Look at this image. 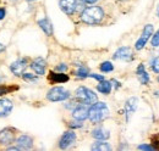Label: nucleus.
I'll return each mask as SVG.
<instances>
[{
  "mask_svg": "<svg viewBox=\"0 0 159 151\" xmlns=\"http://www.w3.org/2000/svg\"><path fill=\"white\" fill-rule=\"evenodd\" d=\"M104 17V11L99 6H89L86 7L82 14H81V19L87 23V24H96L99 23Z\"/></svg>",
  "mask_w": 159,
  "mask_h": 151,
  "instance_id": "obj_1",
  "label": "nucleus"
},
{
  "mask_svg": "<svg viewBox=\"0 0 159 151\" xmlns=\"http://www.w3.org/2000/svg\"><path fill=\"white\" fill-rule=\"evenodd\" d=\"M108 116H109V110L104 102H94L88 111V118L93 123H99L104 121Z\"/></svg>",
  "mask_w": 159,
  "mask_h": 151,
  "instance_id": "obj_2",
  "label": "nucleus"
},
{
  "mask_svg": "<svg viewBox=\"0 0 159 151\" xmlns=\"http://www.w3.org/2000/svg\"><path fill=\"white\" fill-rule=\"evenodd\" d=\"M76 97L81 104L84 105H93L94 102H97L98 97L94 94V92H92L91 89L86 88V87H80L76 90Z\"/></svg>",
  "mask_w": 159,
  "mask_h": 151,
  "instance_id": "obj_3",
  "label": "nucleus"
},
{
  "mask_svg": "<svg viewBox=\"0 0 159 151\" xmlns=\"http://www.w3.org/2000/svg\"><path fill=\"white\" fill-rule=\"evenodd\" d=\"M69 97H70V93L65 88H62V87L52 88L48 92V94H47V99L49 101H54V102H57V101H64V100H66Z\"/></svg>",
  "mask_w": 159,
  "mask_h": 151,
  "instance_id": "obj_4",
  "label": "nucleus"
},
{
  "mask_svg": "<svg viewBox=\"0 0 159 151\" xmlns=\"http://www.w3.org/2000/svg\"><path fill=\"white\" fill-rule=\"evenodd\" d=\"M152 34H153V26H152V24H147V26H144V29H143V32H142V36H141V38L136 41L135 48H136L137 50L143 49L144 45L147 44L148 39L152 37Z\"/></svg>",
  "mask_w": 159,
  "mask_h": 151,
  "instance_id": "obj_5",
  "label": "nucleus"
},
{
  "mask_svg": "<svg viewBox=\"0 0 159 151\" xmlns=\"http://www.w3.org/2000/svg\"><path fill=\"white\" fill-rule=\"evenodd\" d=\"M15 140V129L11 127L4 128L0 131V144L1 145H10Z\"/></svg>",
  "mask_w": 159,
  "mask_h": 151,
  "instance_id": "obj_6",
  "label": "nucleus"
},
{
  "mask_svg": "<svg viewBox=\"0 0 159 151\" xmlns=\"http://www.w3.org/2000/svg\"><path fill=\"white\" fill-rule=\"evenodd\" d=\"M75 141H76V133H74L72 131L65 132L62 134V136H61V139L59 141V148L60 149H67Z\"/></svg>",
  "mask_w": 159,
  "mask_h": 151,
  "instance_id": "obj_7",
  "label": "nucleus"
},
{
  "mask_svg": "<svg viewBox=\"0 0 159 151\" xmlns=\"http://www.w3.org/2000/svg\"><path fill=\"white\" fill-rule=\"evenodd\" d=\"M26 67H27V58H20L10 65V71L15 76H22Z\"/></svg>",
  "mask_w": 159,
  "mask_h": 151,
  "instance_id": "obj_8",
  "label": "nucleus"
},
{
  "mask_svg": "<svg viewBox=\"0 0 159 151\" xmlns=\"http://www.w3.org/2000/svg\"><path fill=\"white\" fill-rule=\"evenodd\" d=\"M114 58L115 60H124V61H131L132 60V50L129 48V46H122V48H120L118 49L116 51H115V54H114Z\"/></svg>",
  "mask_w": 159,
  "mask_h": 151,
  "instance_id": "obj_9",
  "label": "nucleus"
},
{
  "mask_svg": "<svg viewBox=\"0 0 159 151\" xmlns=\"http://www.w3.org/2000/svg\"><path fill=\"white\" fill-rule=\"evenodd\" d=\"M60 7L66 15H72L77 9V0H60Z\"/></svg>",
  "mask_w": 159,
  "mask_h": 151,
  "instance_id": "obj_10",
  "label": "nucleus"
},
{
  "mask_svg": "<svg viewBox=\"0 0 159 151\" xmlns=\"http://www.w3.org/2000/svg\"><path fill=\"white\" fill-rule=\"evenodd\" d=\"M14 109V104L9 99H0V117L9 116Z\"/></svg>",
  "mask_w": 159,
  "mask_h": 151,
  "instance_id": "obj_11",
  "label": "nucleus"
},
{
  "mask_svg": "<svg viewBox=\"0 0 159 151\" xmlns=\"http://www.w3.org/2000/svg\"><path fill=\"white\" fill-rule=\"evenodd\" d=\"M45 66H47V63H45V61H44L42 57L36 58V60L32 61V63H31V68L36 72V75H38V76H43L45 73Z\"/></svg>",
  "mask_w": 159,
  "mask_h": 151,
  "instance_id": "obj_12",
  "label": "nucleus"
},
{
  "mask_svg": "<svg viewBox=\"0 0 159 151\" xmlns=\"http://www.w3.org/2000/svg\"><path fill=\"white\" fill-rule=\"evenodd\" d=\"M16 144L20 148V150H28L33 146V139L30 135H21L16 140Z\"/></svg>",
  "mask_w": 159,
  "mask_h": 151,
  "instance_id": "obj_13",
  "label": "nucleus"
},
{
  "mask_svg": "<svg viewBox=\"0 0 159 151\" xmlns=\"http://www.w3.org/2000/svg\"><path fill=\"white\" fill-rule=\"evenodd\" d=\"M88 111H89V109H87L84 105L76 106L72 112V117L77 121H84L86 118H88Z\"/></svg>",
  "mask_w": 159,
  "mask_h": 151,
  "instance_id": "obj_14",
  "label": "nucleus"
},
{
  "mask_svg": "<svg viewBox=\"0 0 159 151\" xmlns=\"http://www.w3.org/2000/svg\"><path fill=\"white\" fill-rule=\"evenodd\" d=\"M137 101H139V100H137L136 97H130V99L126 101V104H125V113H126L127 121L130 119V116L136 111V109H137Z\"/></svg>",
  "mask_w": 159,
  "mask_h": 151,
  "instance_id": "obj_15",
  "label": "nucleus"
},
{
  "mask_svg": "<svg viewBox=\"0 0 159 151\" xmlns=\"http://www.w3.org/2000/svg\"><path fill=\"white\" fill-rule=\"evenodd\" d=\"M136 75H137V78L141 82V84H147L149 82V76L146 72L144 70V66L141 63L139 67H137V71H136Z\"/></svg>",
  "mask_w": 159,
  "mask_h": 151,
  "instance_id": "obj_16",
  "label": "nucleus"
},
{
  "mask_svg": "<svg viewBox=\"0 0 159 151\" xmlns=\"http://www.w3.org/2000/svg\"><path fill=\"white\" fill-rule=\"evenodd\" d=\"M38 24L39 27L43 29V32L47 34V36H53V26L50 23V21L48 19H43L38 21Z\"/></svg>",
  "mask_w": 159,
  "mask_h": 151,
  "instance_id": "obj_17",
  "label": "nucleus"
},
{
  "mask_svg": "<svg viewBox=\"0 0 159 151\" xmlns=\"http://www.w3.org/2000/svg\"><path fill=\"white\" fill-rule=\"evenodd\" d=\"M92 135H93V138H96L98 140H105V139H108L110 136L109 132L105 131V129H103V128H96L92 132Z\"/></svg>",
  "mask_w": 159,
  "mask_h": 151,
  "instance_id": "obj_18",
  "label": "nucleus"
},
{
  "mask_svg": "<svg viewBox=\"0 0 159 151\" xmlns=\"http://www.w3.org/2000/svg\"><path fill=\"white\" fill-rule=\"evenodd\" d=\"M97 89L98 92L102 94H109L111 92V82H108V80H102L99 84L97 85Z\"/></svg>",
  "mask_w": 159,
  "mask_h": 151,
  "instance_id": "obj_19",
  "label": "nucleus"
},
{
  "mask_svg": "<svg viewBox=\"0 0 159 151\" xmlns=\"http://www.w3.org/2000/svg\"><path fill=\"white\" fill-rule=\"evenodd\" d=\"M50 80L53 83H65L69 80V77L64 73H54V72H50V76H49Z\"/></svg>",
  "mask_w": 159,
  "mask_h": 151,
  "instance_id": "obj_20",
  "label": "nucleus"
},
{
  "mask_svg": "<svg viewBox=\"0 0 159 151\" xmlns=\"http://www.w3.org/2000/svg\"><path fill=\"white\" fill-rule=\"evenodd\" d=\"M91 149H92V150H96V151L111 150V146H110L108 143H105V141H103V140H99V141H96V143L92 145Z\"/></svg>",
  "mask_w": 159,
  "mask_h": 151,
  "instance_id": "obj_21",
  "label": "nucleus"
},
{
  "mask_svg": "<svg viewBox=\"0 0 159 151\" xmlns=\"http://www.w3.org/2000/svg\"><path fill=\"white\" fill-rule=\"evenodd\" d=\"M76 76L80 77V78H86V77L89 76V70L87 67H84V66H81L77 70V72H76Z\"/></svg>",
  "mask_w": 159,
  "mask_h": 151,
  "instance_id": "obj_22",
  "label": "nucleus"
},
{
  "mask_svg": "<svg viewBox=\"0 0 159 151\" xmlns=\"http://www.w3.org/2000/svg\"><path fill=\"white\" fill-rule=\"evenodd\" d=\"M114 70V66L111 65V62H109V61H105V62H103L102 65H100V71L102 72H111Z\"/></svg>",
  "mask_w": 159,
  "mask_h": 151,
  "instance_id": "obj_23",
  "label": "nucleus"
},
{
  "mask_svg": "<svg viewBox=\"0 0 159 151\" xmlns=\"http://www.w3.org/2000/svg\"><path fill=\"white\" fill-rule=\"evenodd\" d=\"M15 89H17V88H16V87H15V88H14V87H6V85L0 84V95L9 94L10 92H12V90H15Z\"/></svg>",
  "mask_w": 159,
  "mask_h": 151,
  "instance_id": "obj_24",
  "label": "nucleus"
},
{
  "mask_svg": "<svg viewBox=\"0 0 159 151\" xmlns=\"http://www.w3.org/2000/svg\"><path fill=\"white\" fill-rule=\"evenodd\" d=\"M22 78L26 79V80H30V82H37V77L31 75V73H25V75H22Z\"/></svg>",
  "mask_w": 159,
  "mask_h": 151,
  "instance_id": "obj_25",
  "label": "nucleus"
},
{
  "mask_svg": "<svg viewBox=\"0 0 159 151\" xmlns=\"http://www.w3.org/2000/svg\"><path fill=\"white\" fill-rule=\"evenodd\" d=\"M152 45L153 46H159V29L154 33V36L152 38Z\"/></svg>",
  "mask_w": 159,
  "mask_h": 151,
  "instance_id": "obj_26",
  "label": "nucleus"
},
{
  "mask_svg": "<svg viewBox=\"0 0 159 151\" xmlns=\"http://www.w3.org/2000/svg\"><path fill=\"white\" fill-rule=\"evenodd\" d=\"M152 70H153L154 72L159 73V57L154 58V61L152 62Z\"/></svg>",
  "mask_w": 159,
  "mask_h": 151,
  "instance_id": "obj_27",
  "label": "nucleus"
},
{
  "mask_svg": "<svg viewBox=\"0 0 159 151\" xmlns=\"http://www.w3.org/2000/svg\"><path fill=\"white\" fill-rule=\"evenodd\" d=\"M139 150H156V148L154 146H151V145H147V144H144V145H139Z\"/></svg>",
  "mask_w": 159,
  "mask_h": 151,
  "instance_id": "obj_28",
  "label": "nucleus"
},
{
  "mask_svg": "<svg viewBox=\"0 0 159 151\" xmlns=\"http://www.w3.org/2000/svg\"><path fill=\"white\" fill-rule=\"evenodd\" d=\"M88 77H92V78H94V79H97V80H99V82H102V80H104V77L100 75H96V73H89V76Z\"/></svg>",
  "mask_w": 159,
  "mask_h": 151,
  "instance_id": "obj_29",
  "label": "nucleus"
},
{
  "mask_svg": "<svg viewBox=\"0 0 159 151\" xmlns=\"http://www.w3.org/2000/svg\"><path fill=\"white\" fill-rule=\"evenodd\" d=\"M57 70L58 71H66L67 70V66L65 63H60L59 66H57Z\"/></svg>",
  "mask_w": 159,
  "mask_h": 151,
  "instance_id": "obj_30",
  "label": "nucleus"
},
{
  "mask_svg": "<svg viewBox=\"0 0 159 151\" xmlns=\"http://www.w3.org/2000/svg\"><path fill=\"white\" fill-rule=\"evenodd\" d=\"M5 15H6V11H5V9H0V21L1 19H4V17H5Z\"/></svg>",
  "mask_w": 159,
  "mask_h": 151,
  "instance_id": "obj_31",
  "label": "nucleus"
},
{
  "mask_svg": "<svg viewBox=\"0 0 159 151\" xmlns=\"http://www.w3.org/2000/svg\"><path fill=\"white\" fill-rule=\"evenodd\" d=\"M83 2H86V4H94L96 1H98V0H82Z\"/></svg>",
  "mask_w": 159,
  "mask_h": 151,
  "instance_id": "obj_32",
  "label": "nucleus"
},
{
  "mask_svg": "<svg viewBox=\"0 0 159 151\" xmlns=\"http://www.w3.org/2000/svg\"><path fill=\"white\" fill-rule=\"evenodd\" d=\"M5 49H6V46H5L4 44H1V43H0V53H2Z\"/></svg>",
  "mask_w": 159,
  "mask_h": 151,
  "instance_id": "obj_33",
  "label": "nucleus"
},
{
  "mask_svg": "<svg viewBox=\"0 0 159 151\" xmlns=\"http://www.w3.org/2000/svg\"><path fill=\"white\" fill-rule=\"evenodd\" d=\"M27 1H36V0H27Z\"/></svg>",
  "mask_w": 159,
  "mask_h": 151,
  "instance_id": "obj_34",
  "label": "nucleus"
},
{
  "mask_svg": "<svg viewBox=\"0 0 159 151\" xmlns=\"http://www.w3.org/2000/svg\"><path fill=\"white\" fill-rule=\"evenodd\" d=\"M158 16H159V7H158Z\"/></svg>",
  "mask_w": 159,
  "mask_h": 151,
  "instance_id": "obj_35",
  "label": "nucleus"
},
{
  "mask_svg": "<svg viewBox=\"0 0 159 151\" xmlns=\"http://www.w3.org/2000/svg\"><path fill=\"white\" fill-rule=\"evenodd\" d=\"M158 79H159V78H158Z\"/></svg>",
  "mask_w": 159,
  "mask_h": 151,
  "instance_id": "obj_36",
  "label": "nucleus"
}]
</instances>
